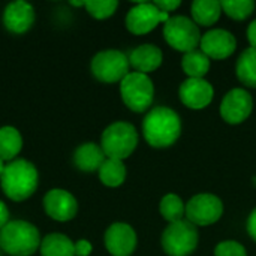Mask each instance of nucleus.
I'll list each match as a JSON object with an SVG mask.
<instances>
[{"instance_id":"b1692460","label":"nucleus","mask_w":256,"mask_h":256,"mask_svg":"<svg viewBox=\"0 0 256 256\" xmlns=\"http://www.w3.org/2000/svg\"><path fill=\"white\" fill-rule=\"evenodd\" d=\"M182 69L189 78H204L210 70V58L198 50L183 54Z\"/></svg>"},{"instance_id":"7c9ffc66","label":"nucleus","mask_w":256,"mask_h":256,"mask_svg":"<svg viewBox=\"0 0 256 256\" xmlns=\"http://www.w3.org/2000/svg\"><path fill=\"white\" fill-rule=\"evenodd\" d=\"M246 230H248V234L249 237L256 243V208L252 210V213L249 214L248 218V222H246Z\"/></svg>"},{"instance_id":"2eb2a0df","label":"nucleus","mask_w":256,"mask_h":256,"mask_svg":"<svg viewBox=\"0 0 256 256\" xmlns=\"http://www.w3.org/2000/svg\"><path fill=\"white\" fill-rule=\"evenodd\" d=\"M201 51L213 60H225L237 48L236 36L225 28H213L201 36Z\"/></svg>"},{"instance_id":"f257e3e1","label":"nucleus","mask_w":256,"mask_h":256,"mask_svg":"<svg viewBox=\"0 0 256 256\" xmlns=\"http://www.w3.org/2000/svg\"><path fill=\"white\" fill-rule=\"evenodd\" d=\"M39 171L36 165L27 159H15L6 164L0 178V188L4 196L14 202L27 201L38 190Z\"/></svg>"},{"instance_id":"473e14b6","label":"nucleus","mask_w":256,"mask_h":256,"mask_svg":"<svg viewBox=\"0 0 256 256\" xmlns=\"http://www.w3.org/2000/svg\"><path fill=\"white\" fill-rule=\"evenodd\" d=\"M248 40L252 48H256V20H254L248 27Z\"/></svg>"},{"instance_id":"6ab92c4d","label":"nucleus","mask_w":256,"mask_h":256,"mask_svg":"<svg viewBox=\"0 0 256 256\" xmlns=\"http://www.w3.org/2000/svg\"><path fill=\"white\" fill-rule=\"evenodd\" d=\"M24 140L21 132L14 126L0 128V159L6 164L18 159L22 152Z\"/></svg>"},{"instance_id":"7ed1b4c3","label":"nucleus","mask_w":256,"mask_h":256,"mask_svg":"<svg viewBox=\"0 0 256 256\" xmlns=\"http://www.w3.org/2000/svg\"><path fill=\"white\" fill-rule=\"evenodd\" d=\"M40 232L28 220L10 219L0 231V250L10 256H32L40 248Z\"/></svg>"},{"instance_id":"aec40b11","label":"nucleus","mask_w":256,"mask_h":256,"mask_svg":"<svg viewBox=\"0 0 256 256\" xmlns=\"http://www.w3.org/2000/svg\"><path fill=\"white\" fill-rule=\"evenodd\" d=\"M40 256H75V242L62 232H51L42 237Z\"/></svg>"},{"instance_id":"2f4dec72","label":"nucleus","mask_w":256,"mask_h":256,"mask_svg":"<svg viewBox=\"0 0 256 256\" xmlns=\"http://www.w3.org/2000/svg\"><path fill=\"white\" fill-rule=\"evenodd\" d=\"M10 220V212L9 207L0 200V231L4 228V225Z\"/></svg>"},{"instance_id":"9d476101","label":"nucleus","mask_w":256,"mask_h":256,"mask_svg":"<svg viewBox=\"0 0 256 256\" xmlns=\"http://www.w3.org/2000/svg\"><path fill=\"white\" fill-rule=\"evenodd\" d=\"M170 20V14L162 12L154 3H136L126 14V28L132 34H147L159 24H165Z\"/></svg>"},{"instance_id":"a211bd4d","label":"nucleus","mask_w":256,"mask_h":256,"mask_svg":"<svg viewBox=\"0 0 256 256\" xmlns=\"http://www.w3.org/2000/svg\"><path fill=\"white\" fill-rule=\"evenodd\" d=\"M129 64L135 69V72H141L148 75V72L156 70L164 60V54L159 46L153 44H142L130 51Z\"/></svg>"},{"instance_id":"ddd939ff","label":"nucleus","mask_w":256,"mask_h":256,"mask_svg":"<svg viewBox=\"0 0 256 256\" xmlns=\"http://www.w3.org/2000/svg\"><path fill=\"white\" fill-rule=\"evenodd\" d=\"M254 110L252 94L244 88L230 90L220 104V116L230 124H240L249 118Z\"/></svg>"},{"instance_id":"6e6552de","label":"nucleus","mask_w":256,"mask_h":256,"mask_svg":"<svg viewBox=\"0 0 256 256\" xmlns=\"http://www.w3.org/2000/svg\"><path fill=\"white\" fill-rule=\"evenodd\" d=\"M164 38L170 46L183 54L196 50L201 42V33L194 20L177 15L170 16V20L164 24Z\"/></svg>"},{"instance_id":"72a5a7b5","label":"nucleus","mask_w":256,"mask_h":256,"mask_svg":"<svg viewBox=\"0 0 256 256\" xmlns=\"http://www.w3.org/2000/svg\"><path fill=\"white\" fill-rule=\"evenodd\" d=\"M69 4L70 6H75V8H84L86 6V2H69Z\"/></svg>"},{"instance_id":"39448f33","label":"nucleus","mask_w":256,"mask_h":256,"mask_svg":"<svg viewBox=\"0 0 256 256\" xmlns=\"http://www.w3.org/2000/svg\"><path fill=\"white\" fill-rule=\"evenodd\" d=\"M123 104L134 112H146L154 99V86L148 75L129 72L120 82Z\"/></svg>"},{"instance_id":"412c9836","label":"nucleus","mask_w":256,"mask_h":256,"mask_svg":"<svg viewBox=\"0 0 256 256\" xmlns=\"http://www.w3.org/2000/svg\"><path fill=\"white\" fill-rule=\"evenodd\" d=\"M220 2L218 0H195L190 6L192 20L195 24L200 26H213L222 14Z\"/></svg>"},{"instance_id":"c756f323","label":"nucleus","mask_w":256,"mask_h":256,"mask_svg":"<svg viewBox=\"0 0 256 256\" xmlns=\"http://www.w3.org/2000/svg\"><path fill=\"white\" fill-rule=\"evenodd\" d=\"M154 4H156V8H159L162 12L170 14V12L176 10L182 3H180L178 0H160V2H154Z\"/></svg>"},{"instance_id":"cd10ccee","label":"nucleus","mask_w":256,"mask_h":256,"mask_svg":"<svg viewBox=\"0 0 256 256\" xmlns=\"http://www.w3.org/2000/svg\"><path fill=\"white\" fill-rule=\"evenodd\" d=\"M214 256H248L246 248L234 240H226L214 248Z\"/></svg>"},{"instance_id":"f03ea898","label":"nucleus","mask_w":256,"mask_h":256,"mask_svg":"<svg viewBox=\"0 0 256 256\" xmlns=\"http://www.w3.org/2000/svg\"><path fill=\"white\" fill-rule=\"evenodd\" d=\"M142 135L154 148L171 147L182 135V120L174 110L156 106L142 120Z\"/></svg>"},{"instance_id":"f3484780","label":"nucleus","mask_w":256,"mask_h":256,"mask_svg":"<svg viewBox=\"0 0 256 256\" xmlns=\"http://www.w3.org/2000/svg\"><path fill=\"white\" fill-rule=\"evenodd\" d=\"M105 159L106 156L100 144L92 141L80 144L72 156V162L75 168L81 172H98L102 164L105 162Z\"/></svg>"},{"instance_id":"f8f14e48","label":"nucleus","mask_w":256,"mask_h":256,"mask_svg":"<svg viewBox=\"0 0 256 256\" xmlns=\"http://www.w3.org/2000/svg\"><path fill=\"white\" fill-rule=\"evenodd\" d=\"M36 21L34 6L26 0H15L4 6L2 14L3 27L12 34H26Z\"/></svg>"},{"instance_id":"a878e982","label":"nucleus","mask_w":256,"mask_h":256,"mask_svg":"<svg viewBox=\"0 0 256 256\" xmlns=\"http://www.w3.org/2000/svg\"><path fill=\"white\" fill-rule=\"evenodd\" d=\"M222 10L236 21H243L249 18L255 10L254 0H225L220 2Z\"/></svg>"},{"instance_id":"393cba45","label":"nucleus","mask_w":256,"mask_h":256,"mask_svg":"<svg viewBox=\"0 0 256 256\" xmlns=\"http://www.w3.org/2000/svg\"><path fill=\"white\" fill-rule=\"evenodd\" d=\"M159 212L162 214V218L170 222V224H176L184 219L186 216V206L182 201V198L176 194H168L160 200L159 204Z\"/></svg>"},{"instance_id":"bb28decb","label":"nucleus","mask_w":256,"mask_h":256,"mask_svg":"<svg viewBox=\"0 0 256 256\" xmlns=\"http://www.w3.org/2000/svg\"><path fill=\"white\" fill-rule=\"evenodd\" d=\"M86 10L94 20H106L112 16L118 8L117 0H88L86 2Z\"/></svg>"},{"instance_id":"9b49d317","label":"nucleus","mask_w":256,"mask_h":256,"mask_svg":"<svg viewBox=\"0 0 256 256\" xmlns=\"http://www.w3.org/2000/svg\"><path fill=\"white\" fill-rule=\"evenodd\" d=\"M42 206H44V212L50 219L62 224L72 220L78 213L76 198L74 196L72 192L62 188L50 189L44 195Z\"/></svg>"},{"instance_id":"20e7f679","label":"nucleus","mask_w":256,"mask_h":256,"mask_svg":"<svg viewBox=\"0 0 256 256\" xmlns=\"http://www.w3.org/2000/svg\"><path fill=\"white\" fill-rule=\"evenodd\" d=\"M138 146V132L128 122H114L105 128L100 136V147L108 159H128Z\"/></svg>"},{"instance_id":"1a4fd4ad","label":"nucleus","mask_w":256,"mask_h":256,"mask_svg":"<svg viewBox=\"0 0 256 256\" xmlns=\"http://www.w3.org/2000/svg\"><path fill=\"white\" fill-rule=\"evenodd\" d=\"M224 214V202L213 194H198L186 204V220L195 226L216 224Z\"/></svg>"},{"instance_id":"423d86ee","label":"nucleus","mask_w":256,"mask_h":256,"mask_svg":"<svg viewBox=\"0 0 256 256\" xmlns=\"http://www.w3.org/2000/svg\"><path fill=\"white\" fill-rule=\"evenodd\" d=\"M129 57L120 50L99 51L90 62L92 75L104 84L122 82L129 74Z\"/></svg>"},{"instance_id":"5701e85b","label":"nucleus","mask_w":256,"mask_h":256,"mask_svg":"<svg viewBox=\"0 0 256 256\" xmlns=\"http://www.w3.org/2000/svg\"><path fill=\"white\" fill-rule=\"evenodd\" d=\"M237 78L248 87L256 88V48L244 50L236 64Z\"/></svg>"},{"instance_id":"4468645a","label":"nucleus","mask_w":256,"mask_h":256,"mask_svg":"<svg viewBox=\"0 0 256 256\" xmlns=\"http://www.w3.org/2000/svg\"><path fill=\"white\" fill-rule=\"evenodd\" d=\"M104 243L111 256H130L136 249L138 237L129 224L116 222L106 228Z\"/></svg>"},{"instance_id":"f704fd0d","label":"nucleus","mask_w":256,"mask_h":256,"mask_svg":"<svg viewBox=\"0 0 256 256\" xmlns=\"http://www.w3.org/2000/svg\"><path fill=\"white\" fill-rule=\"evenodd\" d=\"M4 168H6V162L0 159V178H2V176H3V172H4Z\"/></svg>"},{"instance_id":"0eeeda50","label":"nucleus","mask_w":256,"mask_h":256,"mask_svg":"<svg viewBox=\"0 0 256 256\" xmlns=\"http://www.w3.org/2000/svg\"><path fill=\"white\" fill-rule=\"evenodd\" d=\"M200 242V234L195 225L183 219L170 224L160 238L162 249L168 256H189L194 254Z\"/></svg>"},{"instance_id":"c85d7f7f","label":"nucleus","mask_w":256,"mask_h":256,"mask_svg":"<svg viewBox=\"0 0 256 256\" xmlns=\"http://www.w3.org/2000/svg\"><path fill=\"white\" fill-rule=\"evenodd\" d=\"M93 252V246L88 240L81 238L75 242V256H90Z\"/></svg>"},{"instance_id":"4be33fe9","label":"nucleus","mask_w":256,"mask_h":256,"mask_svg":"<svg viewBox=\"0 0 256 256\" xmlns=\"http://www.w3.org/2000/svg\"><path fill=\"white\" fill-rule=\"evenodd\" d=\"M99 180L106 188H118L124 183L128 171L123 160L118 159H105L102 166L98 171Z\"/></svg>"},{"instance_id":"dca6fc26","label":"nucleus","mask_w":256,"mask_h":256,"mask_svg":"<svg viewBox=\"0 0 256 256\" xmlns=\"http://www.w3.org/2000/svg\"><path fill=\"white\" fill-rule=\"evenodd\" d=\"M178 96L183 105L190 110H204L214 98L213 86L204 78H188L178 88Z\"/></svg>"}]
</instances>
